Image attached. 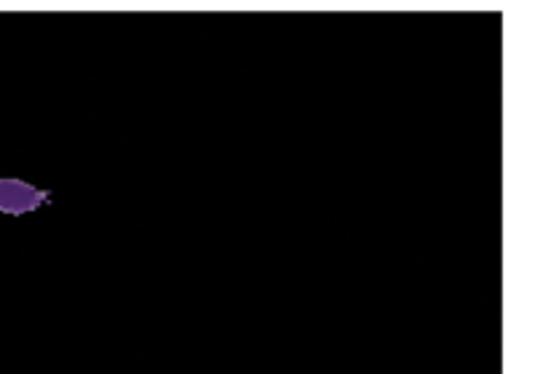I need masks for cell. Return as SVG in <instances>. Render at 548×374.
I'll list each match as a JSON object with an SVG mask.
<instances>
[{
    "label": "cell",
    "mask_w": 548,
    "mask_h": 374,
    "mask_svg": "<svg viewBox=\"0 0 548 374\" xmlns=\"http://www.w3.org/2000/svg\"><path fill=\"white\" fill-rule=\"evenodd\" d=\"M46 201H49V193L35 190L33 185L14 182V179H0V212L25 214L43 206Z\"/></svg>",
    "instance_id": "obj_1"
}]
</instances>
